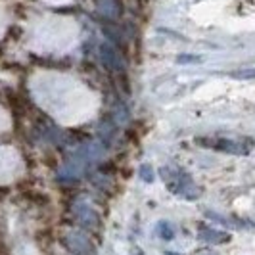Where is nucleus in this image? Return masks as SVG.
Returning <instances> with one entry per match:
<instances>
[{"label": "nucleus", "mask_w": 255, "mask_h": 255, "mask_svg": "<svg viewBox=\"0 0 255 255\" xmlns=\"http://www.w3.org/2000/svg\"><path fill=\"white\" fill-rule=\"evenodd\" d=\"M138 173H140V179L144 180V182H152V180H153V171H152V167L142 165Z\"/></svg>", "instance_id": "nucleus-7"}, {"label": "nucleus", "mask_w": 255, "mask_h": 255, "mask_svg": "<svg viewBox=\"0 0 255 255\" xmlns=\"http://www.w3.org/2000/svg\"><path fill=\"white\" fill-rule=\"evenodd\" d=\"M77 219L87 227V229H94V227H98V223H100V217L90 209V207H81V211L77 213Z\"/></svg>", "instance_id": "nucleus-5"}, {"label": "nucleus", "mask_w": 255, "mask_h": 255, "mask_svg": "<svg viewBox=\"0 0 255 255\" xmlns=\"http://www.w3.org/2000/svg\"><path fill=\"white\" fill-rule=\"evenodd\" d=\"M200 144L202 146H207V148H213V150H221V152H230V153H246L244 148L236 146L234 142L230 140H205V138H200Z\"/></svg>", "instance_id": "nucleus-4"}, {"label": "nucleus", "mask_w": 255, "mask_h": 255, "mask_svg": "<svg viewBox=\"0 0 255 255\" xmlns=\"http://www.w3.org/2000/svg\"><path fill=\"white\" fill-rule=\"evenodd\" d=\"M198 230H200V238H202L204 242H207V244L219 246V244L230 242V234H227V232L209 229V227H205V225H200V227H198Z\"/></svg>", "instance_id": "nucleus-3"}, {"label": "nucleus", "mask_w": 255, "mask_h": 255, "mask_svg": "<svg viewBox=\"0 0 255 255\" xmlns=\"http://www.w3.org/2000/svg\"><path fill=\"white\" fill-rule=\"evenodd\" d=\"M161 179L167 184V188L173 192L175 196H180L184 200H196L200 196L198 186L194 184L192 177L184 169L177 167H163L161 169Z\"/></svg>", "instance_id": "nucleus-1"}, {"label": "nucleus", "mask_w": 255, "mask_h": 255, "mask_svg": "<svg viewBox=\"0 0 255 255\" xmlns=\"http://www.w3.org/2000/svg\"><path fill=\"white\" fill-rule=\"evenodd\" d=\"M157 234H159V238H163V240H173L175 230H173V227H171L169 223L161 221V223L157 225Z\"/></svg>", "instance_id": "nucleus-6"}, {"label": "nucleus", "mask_w": 255, "mask_h": 255, "mask_svg": "<svg viewBox=\"0 0 255 255\" xmlns=\"http://www.w3.org/2000/svg\"><path fill=\"white\" fill-rule=\"evenodd\" d=\"M64 246L73 255H96V246L83 232H69L64 236Z\"/></svg>", "instance_id": "nucleus-2"}]
</instances>
